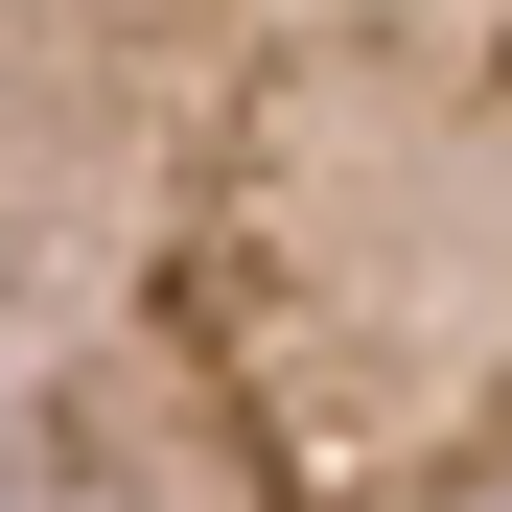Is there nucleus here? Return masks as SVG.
<instances>
[{
  "mask_svg": "<svg viewBox=\"0 0 512 512\" xmlns=\"http://www.w3.org/2000/svg\"><path fill=\"white\" fill-rule=\"evenodd\" d=\"M0 512H512V24H0Z\"/></svg>",
  "mask_w": 512,
  "mask_h": 512,
  "instance_id": "1",
  "label": "nucleus"
}]
</instances>
